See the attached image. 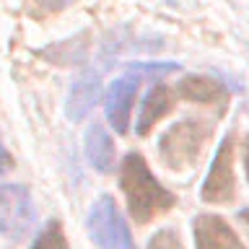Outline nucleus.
Instances as JSON below:
<instances>
[{"instance_id":"20e7f679","label":"nucleus","mask_w":249,"mask_h":249,"mask_svg":"<svg viewBox=\"0 0 249 249\" xmlns=\"http://www.w3.org/2000/svg\"><path fill=\"white\" fill-rule=\"evenodd\" d=\"M34 221L36 210L26 187L0 184V233L18 241L34 229Z\"/></svg>"},{"instance_id":"423d86ee","label":"nucleus","mask_w":249,"mask_h":249,"mask_svg":"<svg viewBox=\"0 0 249 249\" xmlns=\"http://www.w3.org/2000/svg\"><path fill=\"white\" fill-rule=\"evenodd\" d=\"M200 197L205 202H229L233 200V135H226L213 156L210 171L202 182Z\"/></svg>"},{"instance_id":"9d476101","label":"nucleus","mask_w":249,"mask_h":249,"mask_svg":"<svg viewBox=\"0 0 249 249\" xmlns=\"http://www.w3.org/2000/svg\"><path fill=\"white\" fill-rule=\"evenodd\" d=\"M171 93L166 86H153L151 91L145 93L143 107H140V120H138V135H148L153 130V124L166 117L171 112Z\"/></svg>"},{"instance_id":"f3484780","label":"nucleus","mask_w":249,"mask_h":249,"mask_svg":"<svg viewBox=\"0 0 249 249\" xmlns=\"http://www.w3.org/2000/svg\"><path fill=\"white\" fill-rule=\"evenodd\" d=\"M239 218L249 226V208H241V210H239Z\"/></svg>"},{"instance_id":"f8f14e48","label":"nucleus","mask_w":249,"mask_h":249,"mask_svg":"<svg viewBox=\"0 0 249 249\" xmlns=\"http://www.w3.org/2000/svg\"><path fill=\"white\" fill-rule=\"evenodd\" d=\"M31 249H68L62 226L57 221H50L42 229V233L36 236V241H34V247H31Z\"/></svg>"},{"instance_id":"1a4fd4ad","label":"nucleus","mask_w":249,"mask_h":249,"mask_svg":"<svg viewBox=\"0 0 249 249\" xmlns=\"http://www.w3.org/2000/svg\"><path fill=\"white\" fill-rule=\"evenodd\" d=\"M86 156H89L91 166L107 174V171L114 169V145L109 132L104 130V124H91L89 132H86Z\"/></svg>"},{"instance_id":"2eb2a0df","label":"nucleus","mask_w":249,"mask_h":249,"mask_svg":"<svg viewBox=\"0 0 249 249\" xmlns=\"http://www.w3.org/2000/svg\"><path fill=\"white\" fill-rule=\"evenodd\" d=\"M13 166V159H11V153L5 151V145H3V140H0V174H5L8 169Z\"/></svg>"},{"instance_id":"39448f33","label":"nucleus","mask_w":249,"mask_h":249,"mask_svg":"<svg viewBox=\"0 0 249 249\" xmlns=\"http://www.w3.org/2000/svg\"><path fill=\"white\" fill-rule=\"evenodd\" d=\"M151 65H140L135 73H124L122 78H117L114 83H109L107 89V96H104V109H107V120L109 124L124 135L127 132V124H130V109H132V101H135V93H138V86H140V78L143 73H148Z\"/></svg>"},{"instance_id":"7ed1b4c3","label":"nucleus","mask_w":249,"mask_h":249,"mask_svg":"<svg viewBox=\"0 0 249 249\" xmlns=\"http://www.w3.org/2000/svg\"><path fill=\"white\" fill-rule=\"evenodd\" d=\"M89 233L101 249H135L127 223L109 195L93 202L89 213Z\"/></svg>"},{"instance_id":"4468645a","label":"nucleus","mask_w":249,"mask_h":249,"mask_svg":"<svg viewBox=\"0 0 249 249\" xmlns=\"http://www.w3.org/2000/svg\"><path fill=\"white\" fill-rule=\"evenodd\" d=\"M34 3L42 8V13H54V11L68 8L70 3H75V0H34Z\"/></svg>"},{"instance_id":"6e6552de","label":"nucleus","mask_w":249,"mask_h":249,"mask_svg":"<svg viewBox=\"0 0 249 249\" xmlns=\"http://www.w3.org/2000/svg\"><path fill=\"white\" fill-rule=\"evenodd\" d=\"M99 89H101L99 70L86 68L83 73L75 78L73 89H70V96H68V104H65V112H68L70 120H83V117L91 112L93 104H96Z\"/></svg>"},{"instance_id":"ddd939ff","label":"nucleus","mask_w":249,"mask_h":249,"mask_svg":"<svg viewBox=\"0 0 249 249\" xmlns=\"http://www.w3.org/2000/svg\"><path fill=\"white\" fill-rule=\"evenodd\" d=\"M148 249H184V247H182V241H179L174 229H161L148 241Z\"/></svg>"},{"instance_id":"dca6fc26","label":"nucleus","mask_w":249,"mask_h":249,"mask_svg":"<svg viewBox=\"0 0 249 249\" xmlns=\"http://www.w3.org/2000/svg\"><path fill=\"white\" fill-rule=\"evenodd\" d=\"M244 166H247V179H249V138L244 143Z\"/></svg>"},{"instance_id":"f03ea898","label":"nucleus","mask_w":249,"mask_h":249,"mask_svg":"<svg viewBox=\"0 0 249 249\" xmlns=\"http://www.w3.org/2000/svg\"><path fill=\"white\" fill-rule=\"evenodd\" d=\"M208 138H210V124L200 120H184L171 124L161 135L159 143L161 161L169 169H190L202 153V145H205Z\"/></svg>"},{"instance_id":"9b49d317","label":"nucleus","mask_w":249,"mask_h":249,"mask_svg":"<svg viewBox=\"0 0 249 249\" xmlns=\"http://www.w3.org/2000/svg\"><path fill=\"white\" fill-rule=\"evenodd\" d=\"M179 93L190 101H197V104H221L226 99V91L221 89V83L202 75H187L179 83Z\"/></svg>"},{"instance_id":"f257e3e1","label":"nucleus","mask_w":249,"mask_h":249,"mask_svg":"<svg viewBox=\"0 0 249 249\" xmlns=\"http://www.w3.org/2000/svg\"><path fill=\"white\" fill-rule=\"evenodd\" d=\"M120 187L127 195V210L135 223H151L156 215L174 208V195L159 184L143 156L127 153L120 169Z\"/></svg>"},{"instance_id":"0eeeda50","label":"nucleus","mask_w":249,"mask_h":249,"mask_svg":"<svg viewBox=\"0 0 249 249\" xmlns=\"http://www.w3.org/2000/svg\"><path fill=\"white\" fill-rule=\"evenodd\" d=\"M192 229H195V244H197V249H244L236 231L221 215L202 213L195 218Z\"/></svg>"}]
</instances>
